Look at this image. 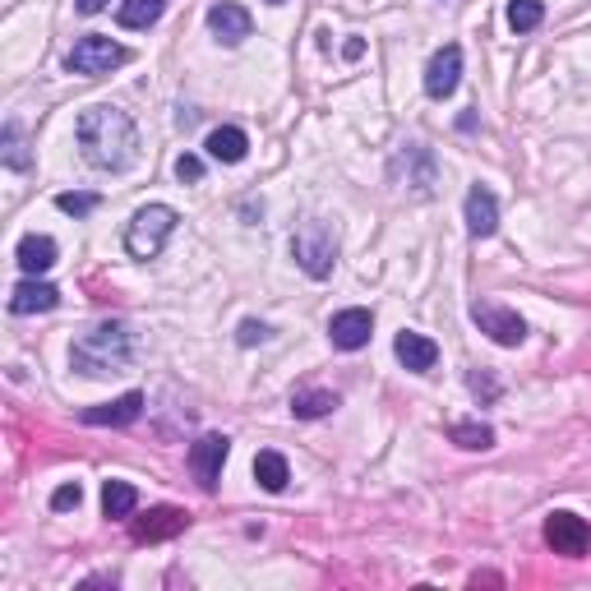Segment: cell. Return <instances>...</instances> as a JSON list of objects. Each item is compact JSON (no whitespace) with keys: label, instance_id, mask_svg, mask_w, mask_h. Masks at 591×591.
I'll use <instances>...</instances> for the list:
<instances>
[{"label":"cell","instance_id":"cell-26","mask_svg":"<svg viewBox=\"0 0 591 591\" xmlns=\"http://www.w3.org/2000/svg\"><path fill=\"white\" fill-rule=\"evenodd\" d=\"M56 208H61V213H70V218H88V213L97 208V194L65 190V194H56Z\"/></svg>","mask_w":591,"mask_h":591},{"label":"cell","instance_id":"cell-2","mask_svg":"<svg viewBox=\"0 0 591 591\" xmlns=\"http://www.w3.org/2000/svg\"><path fill=\"white\" fill-rule=\"evenodd\" d=\"M130 356H134V342L121 324H97L70 342V365L79 374H88V379L130 370Z\"/></svg>","mask_w":591,"mask_h":591},{"label":"cell","instance_id":"cell-16","mask_svg":"<svg viewBox=\"0 0 591 591\" xmlns=\"http://www.w3.org/2000/svg\"><path fill=\"white\" fill-rule=\"evenodd\" d=\"M208 28H213V37H218V42L236 47V42H245V37H250V14H245L241 5H227V0H218V5L208 10Z\"/></svg>","mask_w":591,"mask_h":591},{"label":"cell","instance_id":"cell-25","mask_svg":"<svg viewBox=\"0 0 591 591\" xmlns=\"http://www.w3.org/2000/svg\"><path fill=\"white\" fill-rule=\"evenodd\" d=\"M0 148H5V167H10V171H28V148H24V134H19V121L5 125Z\"/></svg>","mask_w":591,"mask_h":591},{"label":"cell","instance_id":"cell-14","mask_svg":"<svg viewBox=\"0 0 591 591\" xmlns=\"http://www.w3.org/2000/svg\"><path fill=\"white\" fill-rule=\"evenodd\" d=\"M144 416V393H125L116 402H102V407H88L79 421L84 425H134Z\"/></svg>","mask_w":591,"mask_h":591},{"label":"cell","instance_id":"cell-30","mask_svg":"<svg viewBox=\"0 0 591 591\" xmlns=\"http://www.w3.org/2000/svg\"><path fill=\"white\" fill-rule=\"evenodd\" d=\"M467 384H471V393H476V398H495V393H499V384L490 379V374H471Z\"/></svg>","mask_w":591,"mask_h":591},{"label":"cell","instance_id":"cell-1","mask_svg":"<svg viewBox=\"0 0 591 591\" xmlns=\"http://www.w3.org/2000/svg\"><path fill=\"white\" fill-rule=\"evenodd\" d=\"M74 139L84 148V162L97 171H125L139 153V130L121 107H88L74 121Z\"/></svg>","mask_w":591,"mask_h":591},{"label":"cell","instance_id":"cell-21","mask_svg":"<svg viewBox=\"0 0 591 591\" xmlns=\"http://www.w3.org/2000/svg\"><path fill=\"white\" fill-rule=\"evenodd\" d=\"M134 508H139V490L130 481H107L102 485V513L107 518H134Z\"/></svg>","mask_w":591,"mask_h":591},{"label":"cell","instance_id":"cell-13","mask_svg":"<svg viewBox=\"0 0 591 591\" xmlns=\"http://www.w3.org/2000/svg\"><path fill=\"white\" fill-rule=\"evenodd\" d=\"M467 231L476 236V241H485V236H495L499 231V204L485 185H471L467 190Z\"/></svg>","mask_w":591,"mask_h":591},{"label":"cell","instance_id":"cell-31","mask_svg":"<svg viewBox=\"0 0 591 591\" xmlns=\"http://www.w3.org/2000/svg\"><path fill=\"white\" fill-rule=\"evenodd\" d=\"M342 51H347V61H356V56H361V51H365V42H361V37H351V42H347V47H342Z\"/></svg>","mask_w":591,"mask_h":591},{"label":"cell","instance_id":"cell-8","mask_svg":"<svg viewBox=\"0 0 591 591\" xmlns=\"http://www.w3.org/2000/svg\"><path fill=\"white\" fill-rule=\"evenodd\" d=\"M458 79H462V47L448 42V47H439L435 56H430V65H425V93L435 97V102H444V97L458 93Z\"/></svg>","mask_w":591,"mask_h":591},{"label":"cell","instance_id":"cell-11","mask_svg":"<svg viewBox=\"0 0 591 591\" xmlns=\"http://www.w3.org/2000/svg\"><path fill=\"white\" fill-rule=\"evenodd\" d=\"M370 333H374L370 310H338L333 319H328V338H333V347H342V351H361L365 342H370Z\"/></svg>","mask_w":591,"mask_h":591},{"label":"cell","instance_id":"cell-12","mask_svg":"<svg viewBox=\"0 0 591 591\" xmlns=\"http://www.w3.org/2000/svg\"><path fill=\"white\" fill-rule=\"evenodd\" d=\"M393 356H398L411 374H430L439 365V347H435V342L425 338V333H407V328L393 338Z\"/></svg>","mask_w":591,"mask_h":591},{"label":"cell","instance_id":"cell-33","mask_svg":"<svg viewBox=\"0 0 591 591\" xmlns=\"http://www.w3.org/2000/svg\"><path fill=\"white\" fill-rule=\"evenodd\" d=\"M268 5H287V0H268Z\"/></svg>","mask_w":591,"mask_h":591},{"label":"cell","instance_id":"cell-20","mask_svg":"<svg viewBox=\"0 0 591 591\" xmlns=\"http://www.w3.org/2000/svg\"><path fill=\"white\" fill-rule=\"evenodd\" d=\"M254 481L264 485L268 495H282L291 481V471H287V458L282 453H273V448H264L259 458H254Z\"/></svg>","mask_w":591,"mask_h":591},{"label":"cell","instance_id":"cell-29","mask_svg":"<svg viewBox=\"0 0 591 591\" xmlns=\"http://www.w3.org/2000/svg\"><path fill=\"white\" fill-rule=\"evenodd\" d=\"M176 176H181V181H199V176H204V162L194 153H181L176 157Z\"/></svg>","mask_w":591,"mask_h":591},{"label":"cell","instance_id":"cell-23","mask_svg":"<svg viewBox=\"0 0 591 591\" xmlns=\"http://www.w3.org/2000/svg\"><path fill=\"white\" fill-rule=\"evenodd\" d=\"M448 439L458 448H471V453H485V448H495V430L485 421H458L448 430Z\"/></svg>","mask_w":591,"mask_h":591},{"label":"cell","instance_id":"cell-22","mask_svg":"<svg viewBox=\"0 0 591 591\" xmlns=\"http://www.w3.org/2000/svg\"><path fill=\"white\" fill-rule=\"evenodd\" d=\"M162 14H167V0H125L116 19L121 28H153Z\"/></svg>","mask_w":591,"mask_h":591},{"label":"cell","instance_id":"cell-27","mask_svg":"<svg viewBox=\"0 0 591 591\" xmlns=\"http://www.w3.org/2000/svg\"><path fill=\"white\" fill-rule=\"evenodd\" d=\"M79 504H84V485H79V481L61 485V490L51 495V508H56V513H70V508H79Z\"/></svg>","mask_w":591,"mask_h":591},{"label":"cell","instance_id":"cell-32","mask_svg":"<svg viewBox=\"0 0 591 591\" xmlns=\"http://www.w3.org/2000/svg\"><path fill=\"white\" fill-rule=\"evenodd\" d=\"M79 10H84V14H97V10H102V0H79Z\"/></svg>","mask_w":591,"mask_h":591},{"label":"cell","instance_id":"cell-28","mask_svg":"<svg viewBox=\"0 0 591 591\" xmlns=\"http://www.w3.org/2000/svg\"><path fill=\"white\" fill-rule=\"evenodd\" d=\"M236 338H241V347H254V342H268V338H273V328H268L264 319H245Z\"/></svg>","mask_w":591,"mask_h":591},{"label":"cell","instance_id":"cell-15","mask_svg":"<svg viewBox=\"0 0 591 591\" xmlns=\"http://www.w3.org/2000/svg\"><path fill=\"white\" fill-rule=\"evenodd\" d=\"M61 305V291L51 282H37V278H24L19 287L10 291V310L14 314H42V310H56Z\"/></svg>","mask_w":591,"mask_h":591},{"label":"cell","instance_id":"cell-9","mask_svg":"<svg viewBox=\"0 0 591 591\" xmlns=\"http://www.w3.org/2000/svg\"><path fill=\"white\" fill-rule=\"evenodd\" d=\"M185 527H190V513H185V508H171V504L148 508L144 518H134V522H130V531H134V541H139V545L171 541V536H181Z\"/></svg>","mask_w":591,"mask_h":591},{"label":"cell","instance_id":"cell-19","mask_svg":"<svg viewBox=\"0 0 591 591\" xmlns=\"http://www.w3.org/2000/svg\"><path fill=\"white\" fill-rule=\"evenodd\" d=\"M204 148L213 162H241V157L250 153V139H245V130H236V125H222V130L208 134Z\"/></svg>","mask_w":591,"mask_h":591},{"label":"cell","instance_id":"cell-5","mask_svg":"<svg viewBox=\"0 0 591 591\" xmlns=\"http://www.w3.org/2000/svg\"><path fill=\"white\" fill-rule=\"evenodd\" d=\"M130 61V51L116 42V37H79L74 42V51L65 56V65H70L74 74H88V79H97V74H111L116 65Z\"/></svg>","mask_w":591,"mask_h":591},{"label":"cell","instance_id":"cell-4","mask_svg":"<svg viewBox=\"0 0 591 591\" xmlns=\"http://www.w3.org/2000/svg\"><path fill=\"white\" fill-rule=\"evenodd\" d=\"M171 231H176V208L144 204L130 218V227H125V250H130L134 259H157L162 245L171 241Z\"/></svg>","mask_w":591,"mask_h":591},{"label":"cell","instance_id":"cell-10","mask_svg":"<svg viewBox=\"0 0 591 591\" xmlns=\"http://www.w3.org/2000/svg\"><path fill=\"white\" fill-rule=\"evenodd\" d=\"M231 453V439L227 435H204L194 439L190 448V467H194V481L204 485V490H218V476H222V462Z\"/></svg>","mask_w":591,"mask_h":591},{"label":"cell","instance_id":"cell-6","mask_svg":"<svg viewBox=\"0 0 591 591\" xmlns=\"http://www.w3.org/2000/svg\"><path fill=\"white\" fill-rule=\"evenodd\" d=\"M471 319H476V328H481L490 342H499V347H522V338H527L522 314L499 305V301H471Z\"/></svg>","mask_w":591,"mask_h":591},{"label":"cell","instance_id":"cell-17","mask_svg":"<svg viewBox=\"0 0 591 591\" xmlns=\"http://www.w3.org/2000/svg\"><path fill=\"white\" fill-rule=\"evenodd\" d=\"M14 259H19V268H24L28 278H42V273L56 264V241H51V236H37V231H33V236H24V241H19Z\"/></svg>","mask_w":591,"mask_h":591},{"label":"cell","instance_id":"cell-24","mask_svg":"<svg viewBox=\"0 0 591 591\" xmlns=\"http://www.w3.org/2000/svg\"><path fill=\"white\" fill-rule=\"evenodd\" d=\"M541 19H545L541 0H508V28H513V33H531Z\"/></svg>","mask_w":591,"mask_h":591},{"label":"cell","instance_id":"cell-3","mask_svg":"<svg viewBox=\"0 0 591 591\" xmlns=\"http://www.w3.org/2000/svg\"><path fill=\"white\" fill-rule=\"evenodd\" d=\"M338 222L328 218H310L301 222V231L291 236V254H296V264L310 273V278H328L333 264H338Z\"/></svg>","mask_w":591,"mask_h":591},{"label":"cell","instance_id":"cell-7","mask_svg":"<svg viewBox=\"0 0 591 591\" xmlns=\"http://www.w3.org/2000/svg\"><path fill=\"white\" fill-rule=\"evenodd\" d=\"M545 545L555 550V555H564V559H582L591 550V527H587V518H578V513H550L545 518Z\"/></svg>","mask_w":591,"mask_h":591},{"label":"cell","instance_id":"cell-18","mask_svg":"<svg viewBox=\"0 0 591 591\" xmlns=\"http://www.w3.org/2000/svg\"><path fill=\"white\" fill-rule=\"evenodd\" d=\"M328 411H338V393H328V388H296L291 393V416L296 421H319Z\"/></svg>","mask_w":591,"mask_h":591}]
</instances>
